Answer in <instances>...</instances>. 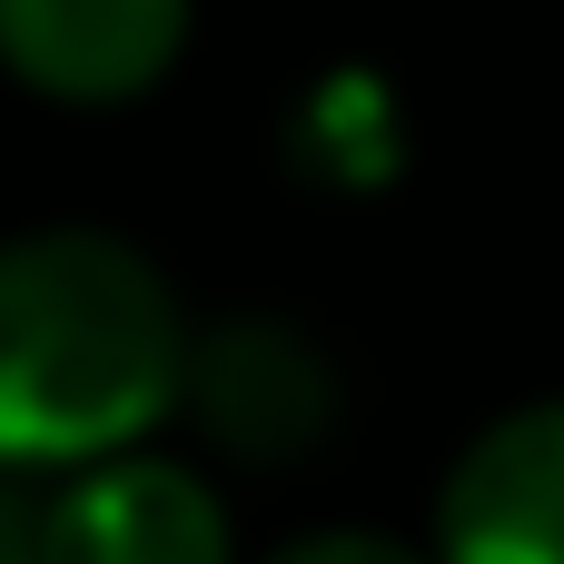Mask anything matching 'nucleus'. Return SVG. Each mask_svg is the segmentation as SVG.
<instances>
[{"instance_id": "f257e3e1", "label": "nucleus", "mask_w": 564, "mask_h": 564, "mask_svg": "<svg viewBox=\"0 0 564 564\" xmlns=\"http://www.w3.org/2000/svg\"><path fill=\"white\" fill-rule=\"evenodd\" d=\"M188 327L169 278L109 228L0 238V476L109 466L188 397Z\"/></svg>"}, {"instance_id": "f03ea898", "label": "nucleus", "mask_w": 564, "mask_h": 564, "mask_svg": "<svg viewBox=\"0 0 564 564\" xmlns=\"http://www.w3.org/2000/svg\"><path fill=\"white\" fill-rule=\"evenodd\" d=\"M188 416L248 456V466H288L337 426V367L317 337H297L288 317H218L188 347Z\"/></svg>"}, {"instance_id": "7ed1b4c3", "label": "nucleus", "mask_w": 564, "mask_h": 564, "mask_svg": "<svg viewBox=\"0 0 564 564\" xmlns=\"http://www.w3.org/2000/svg\"><path fill=\"white\" fill-rule=\"evenodd\" d=\"M436 564H564V397L496 416L446 496H436Z\"/></svg>"}, {"instance_id": "20e7f679", "label": "nucleus", "mask_w": 564, "mask_h": 564, "mask_svg": "<svg viewBox=\"0 0 564 564\" xmlns=\"http://www.w3.org/2000/svg\"><path fill=\"white\" fill-rule=\"evenodd\" d=\"M50 564H228L218 486L178 456H109L79 466L40 525Z\"/></svg>"}, {"instance_id": "39448f33", "label": "nucleus", "mask_w": 564, "mask_h": 564, "mask_svg": "<svg viewBox=\"0 0 564 564\" xmlns=\"http://www.w3.org/2000/svg\"><path fill=\"white\" fill-rule=\"evenodd\" d=\"M188 0H0V69L40 99L109 109L169 79Z\"/></svg>"}, {"instance_id": "423d86ee", "label": "nucleus", "mask_w": 564, "mask_h": 564, "mask_svg": "<svg viewBox=\"0 0 564 564\" xmlns=\"http://www.w3.org/2000/svg\"><path fill=\"white\" fill-rule=\"evenodd\" d=\"M288 159H297L317 188H387L397 159H406L397 89H387L377 69H327V79H307V99L288 109Z\"/></svg>"}, {"instance_id": "0eeeda50", "label": "nucleus", "mask_w": 564, "mask_h": 564, "mask_svg": "<svg viewBox=\"0 0 564 564\" xmlns=\"http://www.w3.org/2000/svg\"><path fill=\"white\" fill-rule=\"evenodd\" d=\"M268 564H426V555H406V545H387V535H357V525H327V535L278 545Z\"/></svg>"}, {"instance_id": "6e6552de", "label": "nucleus", "mask_w": 564, "mask_h": 564, "mask_svg": "<svg viewBox=\"0 0 564 564\" xmlns=\"http://www.w3.org/2000/svg\"><path fill=\"white\" fill-rule=\"evenodd\" d=\"M40 525H50V506H20V486L0 476V564H50L40 555Z\"/></svg>"}]
</instances>
